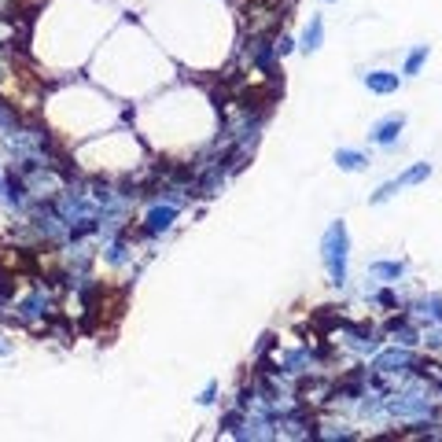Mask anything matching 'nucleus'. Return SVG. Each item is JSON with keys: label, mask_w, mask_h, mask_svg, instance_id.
<instances>
[{"label": "nucleus", "mask_w": 442, "mask_h": 442, "mask_svg": "<svg viewBox=\"0 0 442 442\" xmlns=\"http://www.w3.org/2000/svg\"><path fill=\"white\" fill-rule=\"evenodd\" d=\"M424 63H428V45H416L409 52V60H405V74H420Z\"/></svg>", "instance_id": "nucleus-15"}, {"label": "nucleus", "mask_w": 442, "mask_h": 442, "mask_svg": "<svg viewBox=\"0 0 442 442\" xmlns=\"http://www.w3.org/2000/svg\"><path fill=\"white\" fill-rule=\"evenodd\" d=\"M346 258H350V232L343 221H332L321 236V262L328 269V280L336 288L346 284Z\"/></svg>", "instance_id": "nucleus-1"}, {"label": "nucleus", "mask_w": 442, "mask_h": 442, "mask_svg": "<svg viewBox=\"0 0 442 442\" xmlns=\"http://www.w3.org/2000/svg\"><path fill=\"white\" fill-rule=\"evenodd\" d=\"M8 350H11V346H8L4 339H0V358H8Z\"/></svg>", "instance_id": "nucleus-20"}, {"label": "nucleus", "mask_w": 442, "mask_h": 442, "mask_svg": "<svg viewBox=\"0 0 442 442\" xmlns=\"http://www.w3.org/2000/svg\"><path fill=\"white\" fill-rule=\"evenodd\" d=\"M409 365H413V354H409V346H391V350H383V354H376L373 368L383 376H391V373H409Z\"/></svg>", "instance_id": "nucleus-5"}, {"label": "nucleus", "mask_w": 442, "mask_h": 442, "mask_svg": "<svg viewBox=\"0 0 442 442\" xmlns=\"http://www.w3.org/2000/svg\"><path fill=\"white\" fill-rule=\"evenodd\" d=\"M4 181H8V177H4V174H0V196H4Z\"/></svg>", "instance_id": "nucleus-21"}, {"label": "nucleus", "mask_w": 442, "mask_h": 442, "mask_svg": "<svg viewBox=\"0 0 442 442\" xmlns=\"http://www.w3.org/2000/svg\"><path fill=\"white\" fill-rule=\"evenodd\" d=\"M313 361H317V358H313L310 350H295V354H288V358L280 361V368H276V373H280V376H299V373H306Z\"/></svg>", "instance_id": "nucleus-9"}, {"label": "nucleus", "mask_w": 442, "mask_h": 442, "mask_svg": "<svg viewBox=\"0 0 442 442\" xmlns=\"http://www.w3.org/2000/svg\"><path fill=\"white\" fill-rule=\"evenodd\" d=\"M177 210L181 207H174V203H155L152 210H147V217H144V232L147 236H162V232H170V225L177 221Z\"/></svg>", "instance_id": "nucleus-4"}, {"label": "nucleus", "mask_w": 442, "mask_h": 442, "mask_svg": "<svg viewBox=\"0 0 442 442\" xmlns=\"http://www.w3.org/2000/svg\"><path fill=\"white\" fill-rule=\"evenodd\" d=\"M107 262L110 266H122L125 262V244H122V239H107Z\"/></svg>", "instance_id": "nucleus-16"}, {"label": "nucleus", "mask_w": 442, "mask_h": 442, "mask_svg": "<svg viewBox=\"0 0 442 442\" xmlns=\"http://www.w3.org/2000/svg\"><path fill=\"white\" fill-rule=\"evenodd\" d=\"M336 166H339V170H346V174H358V170H365V166H368V159H365L361 152L339 147V152H336Z\"/></svg>", "instance_id": "nucleus-13"}, {"label": "nucleus", "mask_w": 442, "mask_h": 442, "mask_svg": "<svg viewBox=\"0 0 442 442\" xmlns=\"http://www.w3.org/2000/svg\"><path fill=\"white\" fill-rule=\"evenodd\" d=\"M321 45H324V18L313 15L310 26L302 30V52H317Z\"/></svg>", "instance_id": "nucleus-11"}, {"label": "nucleus", "mask_w": 442, "mask_h": 442, "mask_svg": "<svg viewBox=\"0 0 442 442\" xmlns=\"http://www.w3.org/2000/svg\"><path fill=\"white\" fill-rule=\"evenodd\" d=\"M431 409H435V402H431V391H428V387H413V391L387 395V413L398 416V420L420 424V420L431 416Z\"/></svg>", "instance_id": "nucleus-2"}, {"label": "nucleus", "mask_w": 442, "mask_h": 442, "mask_svg": "<svg viewBox=\"0 0 442 442\" xmlns=\"http://www.w3.org/2000/svg\"><path fill=\"white\" fill-rule=\"evenodd\" d=\"M416 317L428 321V324H442V299L438 295H428V299L416 302Z\"/></svg>", "instance_id": "nucleus-12"}, {"label": "nucleus", "mask_w": 442, "mask_h": 442, "mask_svg": "<svg viewBox=\"0 0 442 442\" xmlns=\"http://www.w3.org/2000/svg\"><path fill=\"white\" fill-rule=\"evenodd\" d=\"M4 8H8V0H0V11H4Z\"/></svg>", "instance_id": "nucleus-23"}, {"label": "nucleus", "mask_w": 442, "mask_h": 442, "mask_svg": "<svg viewBox=\"0 0 442 442\" xmlns=\"http://www.w3.org/2000/svg\"><path fill=\"white\" fill-rule=\"evenodd\" d=\"M214 395H217V380H210L207 387H203V395H199V405H210V402H214Z\"/></svg>", "instance_id": "nucleus-18"}, {"label": "nucleus", "mask_w": 442, "mask_h": 442, "mask_svg": "<svg viewBox=\"0 0 442 442\" xmlns=\"http://www.w3.org/2000/svg\"><path fill=\"white\" fill-rule=\"evenodd\" d=\"M365 85H368V92H380V96H387V92H398L402 78H398L395 70H368V74H365Z\"/></svg>", "instance_id": "nucleus-8"}, {"label": "nucleus", "mask_w": 442, "mask_h": 442, "mask_svg": "<svg viewBox=\"0 0 442 442\" xmlns=\"http://www.w3.org/2000/svg\"><path fill=\"white\" fill-rule=\"evenodd\" d=\"M273 48H276V55H288V52H291V37H280Z\"/></svg>", "instance_id": "nucleus-19"}, {"label": "nucleus", "mask_w": 442, "mask_h": 442, "mask_svg": "<svg viewBox=\"0 0 442 442\" xmlns=\"http://www.w3.org/2000/svg\"><path fill=\"white\" fill-rule=\"evenodd\" d=\"M0 129H4V133H15V129H18V118H15V110L4 103V100H0Z\"/></svg>", "instance_id": "nucleus-17"}, {"label": "nucleus", "mask_w": 442, "mask_h": 442, "mask_svg": "<svg viewBox=\"0 0 442 442\" xmlns=\"http://www.w3.org/2000/svg\"><path fill=\"white\" fill-rule=\"evenodd\" d=\"M428 177H431V166H428V162H416L413 170H405L402 177L380 184V188L373 192V203H387L391 196H398V188H405V184H420V181H428Z\"/></svg>", "instance_id": "nucleus-3"}, {"label": "nucleus", "mask_w": 442, "mask_h": 442, "mask_svg": "<svg viewBox=\"0 0 442 442\" xmlns=\"http://www.w3.org/2000/svg\"><path fill=\"white\" fill-rule=\"evenodd\" d=\"M391 336H395V343H402V346H416V343H420V332H416L409 321H391Z\"/></svg>", "instance_id": "nucleus-14"}, {"label": "nucleus", "mask_w": 442, "mask_h": 442, "mask_svg": "<svg viewBox=\"0 0 442 442\" xmlns=\"http://www.w3.org/2000/svg\"><path fill=\"white\" fill-rule=\"evenodd\" d=\"M0 78H4V55H0Z\"/></svg>", "instance_id": "nucleus-22"}, {"label": "nucleus", "mask_w": 442, "mask_h": 442, "mask_svg": "<svg viewBox=\"0 0 442 442\" xmlns=\"http://www.w3.org/2000/svg\"><path fill=\"white\" fill-rule=\"evenodd\" d=\"M402 129H405V115H387V118H380L373 125V133H368V137H373V144H380V147H391Z\"/></svg>", "instance_id": "nucleus-7"}, {"label": "nucleus", "mask_w": 442, "mask_h": 442, "mask_svg": "<svg viewBox=\"0 0 442 442\" xmlns=\"http://www.w3.org/2000/svg\"><path fill=\"white\" fill-rule=\"evenodd\" d=\"M52 310V295H45L41 288H37L30 299H23L15 306V321H23V324H33V321H41L45 313Z\"/></svg>", "instance_id": "nucleus-6"}, {"label": "nucleus", "mask_w": 442, "mask_h": 442, "mask_svg": "<svg viewBox=\"0 0 442 442\" xmlns=\"http://www.w3.org/2000/svg\"><path fill=\"white\" fill-rule=\"evenodd\" d=\"M368 276H373V280H383V284H395L405 276V266L402 262H373L368 266Z\"/></svg>", "instance_id": "nucleus-10"}]
</instances>
